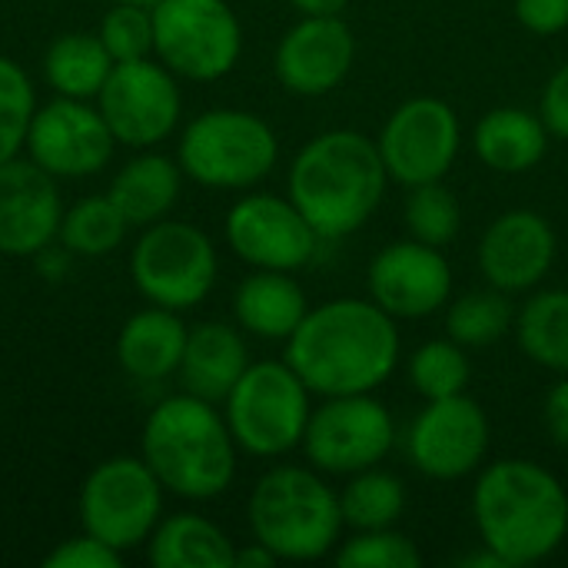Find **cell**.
Here are the masks:
<instances>
[{"instance_id":"1","label":"cell","mask_w":568,"mask_h":568,"mask_svg":"<svg viewBox=\"0 0 568 568\" xmlns=\"http://www.w3.org/2000/svg\"><path fill=\"white\" fill-rule=\"evenodd\" d=\"M283 359L313 396L376 393L399 366V326L373 300L339 296L310 306L283 343Z\"/></svg>"},{"instance_id":"2","label":"cell","mask_w":568,"mask_h":568,"mask_svg":"<svg viewBox=\"0 0 568 568\" xmlns=\"http://www.w3.org/2000/svg\"><path fill=\"white\" fill-rule=\"evenodd\" d=\"M473 523L479 542L506 568L546 562L568 536L566 486L532 459L489 463L473 489Z\"/></svg>"},{"instance_id":"3","label":"cell","mask_w":568,"mask_h":568,"mask_svg":"<svg viewBox=\"0 0 568 568\" xmlns=\"http://www.w3.org/2000/svg\"><path fill=\"white\" fill-rule=\"evenodd\" d=\"M386 183L389 173L376 140L359 130H326L293 156L286 196L313 223L320 240H343L373 220Z\"/></svg>"},{"instance_id":"4","label":"cell","mask_w":568,"mask_h":568,"mask_svg":"<svg viewBox=\"0 0 568 568\" xmlns=\"http://www.w3.org/2000/svg\"><path fill=\"white\" fill-rule=\"evenodd\" d=\"M236 456L223 409L193 393L160 399L140 433V459L170 496L186 503L220 499L236 479Z\"/></svg>"},{"instance_id":"5","label":"cell","mask_w":568,"mask_h":568,"mask_svg":"<svg viewBox=\"0 0 568 568\" xmlns=\"http://www.w3.org/2000/svg\"><path fill=\"white\" fill-rule=\"evenodd\" d=\"M246 523L250 536L280 562L326 559L346 529L339 493H333L313 466L266 469L250 493Z\"/></svg>"},{"instance_id":"6","label":"cell","mask_w":568,"mask_h":568,"mask_svg":"<svg viewBox=\"0 0 568 568\" xmlns=\"http://www.w3.org/2000/svg\"><path fill=\"white\" fill-rule=\"evenodd\" d=\"M276 130L260 113L240 106L196 113L176 140V163L183 166V176L206 190H253L276 170Z\"/></svg>"},{"instance_id":"7","label":"cell","mask_w":568,"mask_h":568,"mask_svg":"<svg viewBox=\"0 0 568 568\" xmlns=\"http://www.w3.org/2000/svg\"><path fill=\"white\" fill-rule=\"evenodd\" d=\"M310 396V386L286 359H260L246 366L220 406L240 453L256 459H280L303 446V433L313 413Z\"/></svg>"},{"instance_id":"8","label":"cell","mask_w":568,"mask_h":568,"mask_svg":"<svg viewBox=\"0 0 568 568\" xmlns=\"http://www.w3.org/2000/svg\"><path fill=\"white\" fill-rule=\"evenodd\" d=\"M130 276L146 303L186 313L213 293L220 253L206 230L166 216L143 226L136 236L130 250Z\"/></svg>"},{"instance_id":"9","label":"cell","mask_w":568,"mask_h":568,"mask_svg":"<svg viewBox=\"0 0 568 568\" xmlns=\"http://www.w3.org/2000/svg\"><path fill=\"white\" fill-rule=\"evenodd\" d=\"M153 57L180 80H223L243 57V23L230 0H160L153 7Z\"/></svg>"},{"instance_id":"10","label":"cell","mask_w":568,"mask_h":568,"mask_svg":"<svg viewBox=\"0 0 568 568\" xmlns=\"http://www.w3.org/2000/svg\"><path fill=\"white\" fill-rule=\"evenodd\" d=\"M166 489L140 456H110L97 463L80 486V526L116 552L146 546L163 519Z\"/></svg>"},{"instance_id":"11","label":"cell","mask_w":568,"mask_h":568,"mask_svg":"<svg viewBox=\"0 0 568 568\" xmlns=\"http://www.w3.org/2000/svg\"><path fill=\"white\" fill-rule=\"evenodd\" d=\"M393 446L396 419L389 406L373 393H353L323 396V403L313 406L300 449L323 476H353L369 466H383Z\"/></svg>"},{"instance_id":"12","label":"cell","mask_w":568,"mask_h":568,"mask_svg":"<svg viewBox=\"0 0 568 568\" xmlns=\"http://www.w3.org/2000/svg\"><path fill=\"white\" fill-rule=\"evenodd\" d=\"M120 146L153 150L166 143L183 116L180 77L156 57L113 63L93 100Z\"/></svg>"},{"instance_id":"13","label":"cell","mask_w":568,"mask_h":568,"mask_svg":"<svg viewBox=\"0 0 568 568\" xmlns=\"http://www.w3.org/2000/svg\"><path fill=\"white\" fill-rule=\"evenodd\" d=\"M376 146L389 180L409 190L446 180L463 150V123L446 100L409 97L386 116Z\"/></svg>"},{"instance_id":"14","label":"cell","mask_w":568,"mask_h":568,"mask_svg":"<svg viewBox=\"0 0 568 568\" xmlns=\"http://www.w3.org/2000/svg\"><path fill=\"white\" fill-rule=\"evenodd\" d=\"M493 423L469 393L426 399L406 433V456L416 473L436 483H456L486 466Z\"/></svg>"},{"instance_id":"15","label":"cell","mask_w":568,"mask_h":568,"mask_svg":"<svg viewBox=\"0 0 568 568\" xmlns=\"http://www.w3.org/2000/svg\"><path fill=\"white\" fill-rule=\"evenodd\" d=\"M226 246L250 270H283L296 273L313 263L320 233L300 213L290 196L276 193H246L240 196L223 220Z\"/></svg>"},{"instance_id":"16","label":"cell","mask_w":568,"mask_h":568,"mask_svg":"<svg viewBox=\"0 0 568 568\" xmlns=\"http://www.w3.org/2000/svg\"><path fill=\"white\" fill-rule=\"evenodd\" d=\"M113 140L100 106L93 100L53 97L33 110L27 130V156L57 180H87L110 166Z\"/></svg>"},{"instance_id":"17","label":"cell","mask_w":568,"mask_h":568,"mask_svg":"<svg viewBox=\"0 0 568 568\" xmlns=\"http://www.w3.org/2000/svg\"><path fill=\"white\" fill-rule=\"evenodd\" d=\"M366 290L393 320H426L449 306L453 266L439 246L406 236L369 260Z\"/></svg>"},{"instance_id":"18","label":"cell","mask_w":568,"mask_h":568,"mask_svg":"<svg viewBox=\"0 0 568 568\" xmlns=\"http://www.w3.org/2000/svg\"><path fill=\"white\" fill-rule=\"evenodd\" d=\"M556 253H559V236L549 216L519 206L499 213L486 226L476 260L489 286L516 296V293L539 290V283L549 276L556 263Z\"/></svg>"},{"instance_id":"19","label":"cell","mask_w":568,"mask_h":568,"mask_svg":"<svg viewBox=\"0 0 568 568\" xmlns=\"http://www.w3.org/2000/svg\"><path fill=\"white\" fill-rule=\"evenodd\" d=\"M356 37L343 17H300L276 43V80L296 97H326L346 83Z\"/></svg>"},{"instance_id":"20","label":"cell","mask_w":568,"mask_h":568,"mask_svg":"<svg viewBox=\"0 0 568 568\" xmlns=\"http://www.w3.org/2000/svg\"><path fill=\"white\" fill-rule=\"evenodd\" d=\"M60 216L63 200L57 176L23 153L0 163V256H37L57 243Z\"/></svg>"},{"instance_id":"21","label":"cell","mask_w":568,"mask_h":568,"mask_svg":"<svg viewBox=\"0 0 568 568\" xmlns=\"http://www.w3.org/2000/svg\"><path fill=\"white\" fill-rule=\"evenodd\" d=\"M250 366V346L240 326L223 320H206L190 326L183 359H180V386L206 403H223L226 393Z\"/></svg>"},{"instance_id":"22","label":"cell","mask_w":568,"mask_h":568,"mask_svg":"<svg viewBox=\"0 0 568 568\" xmlns=\"http://www.w3.org/2000/svg\"><path fill=\"white\" fill-rule=\"evenodd\" d=\"M310 313V300L303 283L283 270H253L240 280L233 293V320L246 336L266 343H286L303 316Z\"/></svg>"},{"instance_id":"23","label":"cell","mask_w":568,"mask_h":568,"mask_svg":"<svg viewBox=\"0 0 568 568\" xmlns=\"http://www.w3.org/2000/svg\"><path fill=\"white\" fill-rule=\"evenodd\" d=\"M190 326L176 310L146 306L133 313L116 336V363L136 383H163L176 376Z\"/></svg>"},{"instance_id":"24","label":"cell","mask_w":568,"mask_h":568,"mask_svg":"<svg viewBox=\"0 0 568 568\" xmlns=\"http://www.w3.org/2000/svg\"><path fill=\"white\" fill-rule=\"evenodd\" d=\"M183 166L176 156L153 150H136L110 180V200L120 206L130 226L143 230L156 220H166L183 193Z\"/></svg>"},{"instance_id":"25","label":"cell","mask_w":568,"mask_h":568,"mask_svg":"<svg viewBox=\"0 0 568 568\" xmlns=\"http://www.w3.org/2000/svg\"><path fill=\"white\" fill-rule=\"evenodd\" d=\"M549 130L539 113L523 106H496L479 116L473 130V150L483 166L519 176L536 170L549 153Z\"/></svg>"},{"instance_id":"26","label":"cell","mask_w":568,"mask_h":568,"mask_svg":"<svg viewBox=\"0 0 568 568\" xmlns=\"http://www.w3.org/2000/svg\"><path fill=\"white\" fill-rule=\"evenodd\" d=\"M143 549L153 568H233L236 556V542L200 513L163 516Z\"/></svg>"},{"instance_id":"27","label":"cell","mask_w":568,"mask_h":568,"mask_svg":"<svg viewBox=\"0 0 568 568\" xmlns=\"http://www.w3.org/2000/svg\"><path fill=\"white\" fill-rule=\"evenodd\" d=\"M110 70L113 57L106 53L103 40L87 30L60 33L43 53V80L50 83L53 97L97 100Z\"/></svg>"},{"instance_id":"28","label":"cell","mask_w":568,"mask_h":568,"mask_svg":"<svg viewBox=\"0 0 568 568\" xmlns=\"http://www.w3.org/2000/svg\"><path fill=\"white\" fill-rule=\"evenodd\" d=\"M513 329L536 366L568 376V290H532Z\"/></svg>"},{"instance_id":"29","label":"cell","mask_w":568,"mask_h":568,"mask_svg":"<svg viewBox=\"0 0 568 568\" xmlns=\"http://www.w3.org/2000/svg\"><path fill=\"white\" fill-rule=\"evenodd\" d=\"M130 230L133 226L110 200V193H93L77 200L73 206H63L57 243L80 260H100L120 250Z\"/></svg>"},{"instance_id":"30","label":"cell","mask_w":568,"mask_h":568,"mask_svg":"<svg viewBox=\"0 0 568 568\" xmlns=\"http://www.w3.org/2000/svg\"><path fill=\"white\" fill-rule=\"evenodd\" d=\"M406 483L383 466H369L363 473L346 476V486L339 493L343 523L353 532L396 526L406 513Z\"/></svg>"},{"instance_id":"31","label":"cell","mask_w":568,"mask_h":568,"mask_svg":"<svg viewBox=\"0 0 568 568\" xmlns=\"http://www.w3.org/2000/svg\"><path fill=\"white\" fill-rule=\"evenodd\" d=\"M516 326V306L509 293L486 283V290H469L453 296L446 306V336L463 343L466 349H483L509 336Z\"/></svg>"},{"instance_id":"32","label":"cell","mask_w":568,"mask_h":568,"mask_svg":"<svg viewBox=\"0 0 568 568\" xmlns=\"http://www.w3.org/2000/svg\"><path fill=\"white\" fill-rule=\"evenodd\" d=\"M473 363L463 343L453 336L426 339L409 356V383L423 399H449L469 389Z\"/></svg>"},{"instance_id":"33","label":"cell","mask_w":568,"mask_h":568,"mask_svg":"<svg viewBox=\"0 0 568 568\" xmlns=\"http://www.w3.org/2000/svg\"><path fill=\"white\" fill-rule=\"evenodd\" d=\"M403 223L413 240L443 250L463 230V206L443 180L419 183V186H409V196L403 206Z\"/></svg>"},{"instance_id":"34","label":"cell","mask_w":568,"mask_h":568,"mask_svg":"<svg viewBox=\"0 0 568 568\" xmlns=\"http://www.w3.org/2000/svg\"><path fill=\"white\" fill-rule=\"evenodd\" d=\"M37 110V90L23 67L0 53V163L23 153L27 130Z\"/></svg>"},{"instance_id":"35","label":"cell","mask_w":568,"mask_h":568,"mask_svg":"<svg viewBox=\"0 0 568 568\" xmlns=\"http://www.w3.org/2000/svg\"><path fill=\"white\" fill-rule=\"evenodd\" d=\"M336 566L339 568H419L423 552L419 546L399 532L389 529H359L346 542L336 546Z\"/></svg>"},{"instance_id":"36","label":"cell","mask_w":568,"mask_h":568,"mask_svg":"<svg viewBox=\"0 0 568 568\" xmlns=\"http://www.w3.org/2000/svg\"><path fill=\"white\" fill-rule=\"evenodd\" d=\"M97 37L113 63L153 57V10L136 3H110V10L100 17Z\"/></svg>"},{"instance_id":"37","label":"cell","mask_w":568,"mask_h":568,"mask_svg":"<svg viewBox=\"0 0 568 568\" xmlns=\"http://www.w3.org/2000/svg\"><path fill=\"white\" fill-rule=\"evenodd\" d=\"M47 568H120L123 566V552H116L113 546L100 542L90 532H80L73 539H63L53 552L43 556Z\"/></svg>"},{"instance_id":"38","label":"cell","mask_w":568,"mask_h":568,"mask_svg":"<svg viewBox=\"0 0 568 568\" xmlns=\"http://www.w3.org/2000/svg\"><path fill=\"white\" fill-rule=\"evenodd\" d=\"M516 20L536 37H556L568 27V0H516Z\"/></svg>"},{"instance_id":"39","label":"cell","mask_w":568,"mask_h":568,"mask_svg":"<svg viewBox=\"0 0 568 568\" xmlns=\"http://www.w3.org/2000/svg\"><path fill=\"white\" fill-rule=\"evenodd\" d=\"M539 116L546 123V130L559 140H568V63H562L546 90H542V100H539Z\"/></svg>"},{"instance_id":"40","label":"cell","mask_w":568,"mask_h":568,"mask_svg":"<svg viewBox=\"0 0 568 568\" xmlns=\"http://www.w3.org/2000/svg\"><path fill=\"white\" fill-rule=\"evenodd\" d=\"M542 419H546V429H549L552 443L568 453V376L549 389L546 406H542Z\"/></svg>"},{"instance_id":"41","label":"cell","mask_w":568,"mask_h":568,"mask_svg":"<svg viewBox=\"0 0 568 568\" xmlns=\"http://www.w3.org/2000/svg\"><path fill=\"white\" fill-rule=\"evenodd\" d=\"M33 260H37V266H40V273H43L47 280H63V276H67V270H70L73 253H67L60 243H50V246H47V250H40Z\"/></svg>"},{"instance_id":"42","label":"cell","mask_w":568,"mask_h":568,"mask_svg":"<svg viewBox=\"0 0 568 568\" xmlns=\"http://www.w3.org/2000/svg\"><path fill=\"white\" fill-rule=\"evenodd\" d=\"M280 559L263 546V542H250V546H236V556H233V568H270L276 566Z\"/></svg>"},{"instance_id":"43","label":"cell","mask_w":568,"mask_h":568,"mask_svg":"<svg viewBox=\"0 0 568 568\" xmlns=\"http://www.w3.org/2000/svg\"><path fill=\"white\" fill-rule=\"evenodd\" d=\"M300 17H343L349 0H290Z\"/></svg>"},{"instance_id":"44","label":"cell","mask_w":568,"mask_h":568,"mask_svg":"<svg viewBox=\"0 0 568 568\" xmlns=\"http://www.w3.org/2000/svg\"><path fill=\"white\" fill-rule=\"evenodd\" d=\"M110 3H136V7H150V10H153L160 0H110Z\"/></svg>"},{"instance_id":"45","label":"cell","mask_w":568,"mask_h":568,"mask_svg":"<svg viewBox=\"0 0 568 568\" xmlns=\"http://www.w3.org/2000/svg\"><path fill=\"white\" fill-rule=\"evenodd\" d=\"M0 260H3V256H0Z\"/></svg>"}]
</instances>
